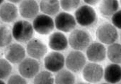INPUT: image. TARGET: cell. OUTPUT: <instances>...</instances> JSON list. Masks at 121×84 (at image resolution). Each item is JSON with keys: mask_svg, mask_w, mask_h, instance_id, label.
<instances>
[{"mask_svg": "<svg viewBox=\"0 0 121 84\" xmlns=\"http://www.w3.org/2000/svg\"><path fill=\"white\" fill-rule=\"evenodd\" d=\"M33 25L25 20L16 21L11 30L13 38L20 43H25L30 41L33 38Z\"/></svg>", "mask_w": 121, "mask_h": 84, "instance_id": "1", "label": "cell"}, {"mask_svg": "<svg viewBox=\"0 0 121 84\" xmlns=\"http://www.w3.org/2000/svg\"><path fill=\"white\" fill-rule=\"evenodd\" d=\"M76 21L82 26H91L94 25L97 20V15L90 5L86 4L78 7L74 14Z\"/></svg>", "mask_w": 121, "mask_h": 84, "instance_id": "2", "label": "cell"}, {"mask_svg": "<svg viewBox=\"0 0 121 84\" xmlns=\"http://www.w3.org/2000/svg\"><path fill=\"white\" fill-rule=\"evenodd\" d=\"M90 43V34L83 29H74L69 36L68 44L74 50L83 51L87 48Z\"/></svg>", "mask_w": 121, "mask_h": 84, "instance_id": "3", "label": "cell"}, {"mask_svg": "<svg viewBox=\"0 0 121 84\" xmlns=\"http://www.w3.org/2000/svg\"><path fill=\"white\" fill-rule=\"evenodd\" d=\"M96 36L101 43L109 45L117 41L118 33L113 24L104 23L98 27L96 31Z\"/></svg>", "mask_w": 121, "mask_h": 84, "instance_id": "4", "label": "cell"}, {"mask_svg": "<svg viewBox=\"0 0 121 84\" xmlns=\"http://www.w3.org/2000/svg\"><path fill=\"white\" fill-rule=\"evenodd\" d=\"M33 29L41 35H47L51 33L55 28V22L49 15L38 14L33 21Z\"/></svg>", "mask_w": 121, "mask_h": 84, "instance_id": "5", "label": "cell"}, {"mask_svg": "<svg viewBox=\"0 0 121 84\" xmlns=\"http://www.w3.org/2000/svg\"><path fill=\"white\" fill-rule=\"evenodd\" d=\"M39 70L40 64L38 61L31 57L23 59L18 65V71L21 76L26 79L34 78L39 72Z\"/></svg>", "mask_w": 121, "mask_h": 84, "instance_id": "6", "label": "cell"}, {"mask_svg": "<svg viewBox=\"0 0 121 84\" xmlns=\"http://www.w3.org/2000/svg\"><path fill=\"white\" fill-rule=\"evenodd\" d=\"M82 76L84 79L89 83H97L101 81L104 76V69L97 63L91 62L83 68Z\"/></svg>", "mask_w": 121, "mask_h": 84, "instance_id": "7", "label": "cell"}, {"mask_svg": "<svg viewBox=\"0 0 121 84\" xmlns=\"http://www.w3.org/2000/svg\"><path fill=\"white\" fill-rule=\"evenodd\" d=\"M65 65V59L59 51H52L49 53L44 59V66L45 69L52 73L60 71Z\"/></svg>", "mask_w": 121, "mask_h": 84, "instance_id": "8", "label": "cell"}, {"mask_svg": "<svg viewBox=\"0 0 121 84\" xmlns=\"http://www.w3.org/2000/svg\"><path fill=\"white\" fill-rule=\"evenodd\" d=\"M85 64L86 57L80 51H71L65 59V65L72 72H79L83 69Z\"/></svg>", "mask_w": 121, "mask_h": 84, "instance_id": "9", "label": "cell"}, {"mask_svg": "<svg viewBox=\"0 0 121 84\" xmlns=\"http://www.w3.org/2000/svg\"><path fill=\"white\" fill-rule=\"evenodd\" d=\"M55 26L62 32H70L74 29L77 21L74 16L64 11L59 13L55 19Z\"/></svg>", "mask_w": 121, "mask_h": 84, "instance_id": "10", "label": "cell"}, {"mask_svg": "<svg viewBox=\"0 0 121 84\" xmlns=\"http://www.w3.org/2000/svg\"><path fill=\"white\" fill-rule=\"evenodd\" d=\"M86 55L91 62H101L106 57V49L102 43L94 41L87 46Z\"/></svg>", "mask_w": 121, "mask_h": 84, "instance_id": "11", "label": "cell"}, {"mask_svg": "<svg viewBox=\"0 0 121 84\" xmlns=\"http://www.w3.org/2000/svg\"><path fill=\"white\" fill-rule=\"evenodd\" d=\"M4 56L11 64H19L26 56L25 49L18 44H10L4 50Z\"/></svg>", "mask_w": 121, "mask_h": 84, "instance_id": "12", "label": "cell"}, {"mask_svg": "<svg viewBox=\"0 0 121 84\" xmlns=\"http://www.w3.org/2000/svg\"><path fill=\"white\" fill-rule=\"evenodd\" d=\"M48 48L46 45L40 39H31L28 41L26 46V52L30 57L36 60L41 59L47 53Z\"/></svg>", "mask_w": 121, "mask_h": 84, "instance_id": "13", "label": "cell"}, {"mask_svg": "<svg viewBox=\"0 0 121 84\" xmlns=\"http://www.w3.org/2000/svg\"><path fill=\"white\" fill-rule=\"evenodd\" d=\"M19 13L22 17L27 19H34L39 12V5L35 0H23L20 2Z\"/></svg>", "mask_w": 121, "mask_h": 84, "instance_id": "14", "label": "cell"}, {"mask_svg": "<svg viewBox=\"0 0 121 84\" xmlns=\"http://www.w3.org/2000/svg\"><path fill=\"white\" fill-rule=\"evenodd\" d=\"M18 9L11 2H6L0 6V19L4 23H11L18 16Z\"/></svg>", "mask_w": 121, "mask_h": 84, "instance_id": "15", "label": "cell"}, {"mask_svg": "<svg viewBox=\"0 0 121 84\" xmlns=\"http://www.w3.org/2000/svg\"><path fill=\"white\" fill-rule=\"evenodd\" d=\"M50 48L55 51L65 50L68 46V40L62 32H55L49 37L48 42Z\"/></svg>", "mask_w": 121, "mask_h": 84, "instance_id": "16", "label": "cell"}, {"mask_svg": "<svg viewBox=\"0 0 121 84\" xmlns=\"http://www.w3.org/2000/svg\"><path fill=\"white\" fill-rule=\"evenodd\" d=\"M104 77L109 84H117L121 81V66L119 64H111L104 70Z\"/></svg>", "mask_w": 121, "mask_h": 84, "instance_id": "17", "label": "cell"}, {"mask_svg": "<svg viewBox=\"0 0 121 84\" xmlns=\"http://www.w3.org/2000/svg\"><path fill=\"white\" fill-rule=\"evenodd\" d=\"M100 1L99 11L104 17H110L118 10V0H101Z\"/></svg>", "mask_w": 121, "mask_h": 84, "instance_id": "18", "label": "cell"}, {"mask_svg": "<svg viewBox=\"0 0 121 84\" xmlns=\"http://www.w3.org/2000/svg\"><path fill=\"white\" fill-rule=\"evenodd\" d=\"M60 7L59 0H41L39 5L40 11L49 16L57 14L60 10Z\"/></svg>", "mask_w": 121, "mask_h": 84, "instance_id": "19", "label": "cell"}, {"mask_svg": "<svg viewBox=\"0 0 121 84\" xmlns=\"http://www.w3.org/2000/svg\"><path fill=\"white\" fill-rule=\"evenodd\" d=\"M75 82V76L69 70H60L55 78V83L56 84H74Z\"/></svg>", "mask_w": 121, "mask_h": 84, "instance_id": "20", "label": "cell"}, {"mask_svg": "<svg viewBox=\"0 0 121 84\" xmlns=\"http://www.w3.org/2000/svg\"><path fill=\"white\" fill-rule=\"evenodd\" d=\"M106 55L112 63L120 64L121 61V44L116 42L109 44V46L106 51Z\"/></svg>", "mask_w": 121, "mask_h": 84, "instance_id": "21", "label": "cell"}, {"mask_svg": "<svg viewBox=\"0 0 121 84\" xmlns=\"http://www.w3.org/2000/svg\"><path fill=\"white\" fill-rule=\"evenodd\" d=\"M11 30L6 26L0 25V48L6 47L12 41Z\"/></svg>", "mask_w": 121, "mask_h": 84, "instance_id": "22", "label": "cell"}, {"mask_svg": "<svg viewBox=\"0 0 121 84\" xmlns=\"http://www.w3.org/2000/svg\"><path fill=\"white\" fill-rule=\"evenodd\" d=\"M35 84H53L55 78L49 71H42L38 72L34 77Z\"/></svg>", "mask_w": 121, "mask_h": 84, "instance_id": "23", "label": "cell"}, {"mask_svg": "<svg viewBox=\"0 0 121 84\" xmlns=\"http://www.w3.org/2000/svg\"><path fill=\"white\" fill-rule=\"evenodd\" d=\"M12 72L11 63L6 59H0V79L4 80L8 78Z\"/></svg>", "mask_w": 121, "mask_h": 84, "instance_id": "24", "label": "cell"}, {"mask_svg": "<svg viewBox=\"0 0 121 84\" xmlns=\"http://www.w3.org/2000/svg\"><path fill=\"white\" fill-rule=\"evenodd\" d=\"M60 6L66 11H72L77 9L79 4L81 0H60Z\"/></svg>", "mask_w": 121, "mask_h": 84, "instance_id": "25", "label": "cell"}, {"mask_svg": "<svg viewBox=\"0 0 121 84\" xmlns=\"http://www.w3.org/2000/svg\"><path fill=\"white\" fill-rule=\"evenodd\" d=\"M111 21L113 25L118 29H121V10H118L111 16Z\"/></svg>", "mask_w": 121, "mask_h": 84, "instance_id": "26", "label": "cell"}, {"mask_svg": "<svg viewBox=\"0 0 121 84\" xmlns=\"http://www.w3.org/2000/svg\"><path fill=\"white\" fill-rule=\"evenodd\" d=\"M7 83L8 84H26L27 81L26 79L23 78L22 76L13 75L9 77Z\"/></svg>", "mask_w": 121, "mask_h": 84, "instance_id": "27", "label": "cell"}, {"mask_svg": "<svg viewBox=\"0 0 121 84\" xmlns=\"http://www.w3.org/2000/svg\"><path fill=\"white\" fill-rule=\"evenodd\" d=\"M101 0H84V1L88 5H95L99 3Z\"/></svg>", "mask_w": 121, "mask_h": 84, "instance_id": "28", "label": "cell"}, {"mask_svg": "<svg viewBox=\"0 0 121 84\" xmlns=\"http://www.w3.org/2000/svg\"><path fill=\"white\" fill-rule=\"evenodd\" d=\"M10 2L13 3V4H16V3H20L21 1H22L23 0H9Z\"/></svg>", "mask_w": 121, "mask_h": 84, "instance_id": "29", "label": "cell"}, {"mask_svg": "<svg viewBox=\"0 0 121 84\" xmlns=\"http://www.w3.org/2000/svg\"><path fill=\"white\" fill-rule=\"evenodd\" d=\"M0 84H4V81L3 80H1V79H0Z\"/></svg>", "mask_w": 121, "mask_h": 84, "instance_id": "30", "label": "cell"}, {"mask_svg": "<svg viewBox=\"0 0 121 84\" xmlns=\"http://www.w3.org/2000/svg\"><path fill=\"white\" fill-rule=\"evenodd\" d=\"M4 0H0V6L2 4V3L4 2Z\"/></svg>", "mask_w": 121, "mask_h": 84, "instance_id": "31", "label": "cell"}]
</instances>
